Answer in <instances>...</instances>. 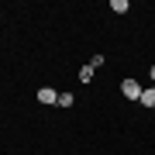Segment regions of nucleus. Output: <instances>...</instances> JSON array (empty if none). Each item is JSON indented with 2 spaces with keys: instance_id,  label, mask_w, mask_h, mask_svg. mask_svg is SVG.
<instances>
[{
  "instance_id": "obj_1",
  "label": "nucleus",
  "mask_w": 155,
  "mask_h": 155,
  "mask_svg": "<svg viewBox=\"0 0 155 155\" xmlns=\"http://www.w3.org/2000/svg\"><path fill=\"white\" fill-rule=\"evenodd\" d=\"M121 93H124L127 100H141V86H138V79H131V76H127L124 83H121Z\"/></svg>"
},
{
  "instance_id": "obj_2",
  "label": "nucleus",
  "mask_w": 155,
  "mask_h": 155,
  "mask_svg": "<svg viewBox=\"0 0 155 155\" xmlns=\"http://www.w3.org/2000/svg\"><path fill=\"white\" fill-rule=\"evenodd\" d=\"M35 97H38V104H45V107H48V104H59V90H52V86H41Z\"/></svg>"
},
{
  "instance_id": "obj_3",
  "label": "nucleus",
  "mask_w": 155,
  "mask_h": 155,
  "mask_svg": "<svg viewBox=\"0 0 155 155\" xmlns=\"http://www.w3.org/2000/svg\"><path fill=\"white\" fill-rule=\"evenodd\" d=\"M138 104H145V107H155V86L141 90V100H138Z\"/></svg>"
},
{
  "instance_id": "obj_4",
  "label": "nucleus",
  "mask_w": 155,
  "mask_h": 155,
  "mask_svg": "<svg viewBox=\"0 0 155 155\" xmlns=\"http://www.w3.org/2000/svg\"><path fill=\"white\" fill-rule=\"evenodd\" d=\"M110 11H114V14H127L131 4H127V0H110Z\"/></svg>"
},
{
  "instance_id": "obj_5",
  "label": "nucleus",
  "mask_w": 155,
  "mask_h": 155,
  "mask_svg": "<svg viewBox=\"0 0 155 155\" xmlns=\"http://www.w3.org/2000/svg\"><path fill=\"white\" fill-rule=\"evenodd\" d=\"M93 66H83V69H79V83H90V79H93Z\"/></svg>"
},
{
  "instance_id": "obj_6",
  "label": "nucleus",
  "mask_w": 155,
  "mask_h": 155,
  "mask_svg": "<svg viewBox=\"0 0 155 155\" xmlns=\"http://www.w3.org/2000/svg\"><path fill=\"white\" fill-rule=\"evenodd\" d=\"M59 107L69 110V107H72V93H59Z\"/></svg>"
},
{
  "instance_id": "obj_7",
  "label": "nucleus",
  "mask_w": 155,
  "mask_h": 155,
  "mask_svg": "<svg viewBox=\"0 0 155 155\" xmlns=\"http://www.w3.org/2000/svg\"><path fill=\"white\" fill-rule=\"evenodd\" d=\"M148 76H152V83H155V66H148Z\"/></svg>"
}]
</instances>
